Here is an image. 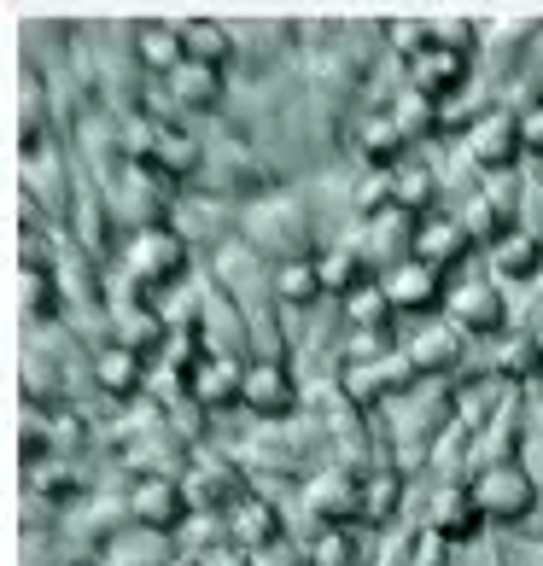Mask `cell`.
<instances>
[{"label": "cell", "instance_id": "cell-41", "mask_svg": "<svg viewBox=\"0 0 543 566\" xmlns=\"http://www.w3.org/2000/svg\"><path fill=\"white\" fill-rule=\"evenodd\" d=\"M537 368H543V345L532 339V333H514V339L497 345V368H491V374H503L509 386H514V380H532Z\"/></svg>", "mask_w": 543, "mask_h": 566}, {"label": "cell", "instance_id": "cell-38", "mask_svg": "<svg viewBox=\"0 0 543 566\" xmlns=\"http://www.w3.org/2000/svg\"><path fill=\"white\" fill-rule=\"evenodd\" d=\"M537 251H543V240L532 234V228H509V234L491 245V263H497V275H532Z\"/></svg>", "mask_w": 543, "mask_h": 566}, {"label": "cell", "instance_id": "cell-4", "mask_svg": "<svg viewBox=\"0 0 543 566\" xmlns=\"http://www.w3.org/2000/svg\"><path fill=\"white\" fill-rule=\"evenodd\" d=\"M468 491H473V502H479V514H485V520L526 526V520H532V502H537V473H526V468H520V455H514V461H497V468H485Z\"/></svg>", "mask_w": 543, "mask_h": 566}, {"label": "cell", "instance_id": "cell-14", "mask_svg": "<svg viewBox=\"0 0 543 566\" xmlns=\"http://www.w3.org/2000/svg\"><path fill=\"white\" fill-rule=\"evenodd\" d=\"M415 228H421V217H415V211H404V205H391V211L368 217V222L357 228V240L368 245V258H380V263L391 269V263L415 258Z\"/></svg>", "mask_w": 543, "mask_h": 566}, {"label": "cell", "instance_id": "cell-22", "mask_svg": "<svg viewBox=\"0 0 543 566\" xmlns=\"http://www.w3.org/2000/svg\"><path fill=\"white\" fill-rule=\"evenodd\" d=\"M514 391H520V386H509L503 374H479V380L456 386V427H468V432L491 427V421H497V409H503Z\"/></svg>", "mask_w": 543, "mask_h": 566}, {"label": "cell", "instance_id": "cell-51", "mask_svg": "<svg viewBox=\"0 0 543 566\" xmlns=\"http://www.w3.org/2000/svg\"><path fill=\"white\" fill-rule=\"evenodd\" d=\"M205 566H246V555H240V549H217V555L205 560Z\"/></svg>", "mask_w": 543, "mask_h": 566}, {"label": "cell", "instance_id": "cell-52", "mask_svg": "<svg viewBox=\"0 0 543 566\" xmlns=\"http://www.w3.org/2000/svg\"><path fill=\"white\" fill-rule=\"evenodd\" d=\"M520 566H543V555H532V549H526V555H520Z\"/></svg>", "mask_w": 543, "mask_h": 566}, {"label": "cell", "instance_id": "cell-49", "mask_svg": "<svg viewBox=\"0 0 543 566\" xmlns=\"http://www.w3.org/2000/svg\"><path fill=\"white\" fill-rule=\"evenodd\" d=\"M252 566H299V549H292V543L281 537L275 549H263V555H252Z\"/></svg>", "mask_w": 543, "mask_h": 566}, {"label": "cell", "instance_id": "cell-2", "mask_svg": "<svg viewBox=\"0 0 543 566\" xmlns=\"http://www.w3.org/2000/svg\"><path fill=\"white\" fill-rule=\"evenodd\" d=\"M246 234H252V245H263L269 258L281 263H299V258H316V222H310V211L299 199H258L252 211H246Z\"/></svg>", "mask_w": 543, "mask_h": 566}, {"label": "cell", "instance_id": "cell-23", "mask_svg": "<svg viewBox=\"0 0 543 566\" xmlns=\"http://www.w3.org/2000/svg\"><path fill=\"white\" fill-rule=\"evenodd\" d=\"M386 176H391V205H404V211H415V217H432V199H438V170H432L427 158L404 153L398 164H386Z\"/></svg>", "mask_w": 543, "mask_h": 566}, {"label": "cell", "instance_id": "cell-35", "mask_svg": "<svg viewBox=\"0 0 543 566\" xmlns=\"http://www.w3.org/2000/svg\"><path fill=\"white\" fill-rule=\"evenodd\" d=\"M18 310H24L30 322H48L59 310V281L53 269H24L18 263Z\"/></svg>", "mask_w": 543, "mask_h": 566}, {"label": "cell", "instance_id": "cell-12", "mask_svg": "<svg viewBox=\"0 0 543 566\" xmlns=\"http://www.w3.org/2000/svg\"><path fill=\"white\" fill-rule=\"evenodd\" d=\"M112 339L117 345H129L135 356H158L164 345H170V327H164V316L153 304H146V292L135 286V298L123 304V298H112Z\"/></svg>", "mask_w": 543, "mask_h": 566}, {"label": "cell", "instance_id": "cell-8", "mask_svg": "<svg viewBox=\"0 0 543 566\" xmlns=\"http://www.w3.org/2000/svg\"><path fill=\"white\" fill-rule=\"evenodd\" d=\"M199 339L205 356H246L252 350V327H246V310L228 298V286H205V310H199Z\"/></svg>", "mask_w": 543, "mask_h": 566}, {"label": "cell", "instance_id": "cell-28", "mask_svg": "<svg viewBox=\"0 0 543 566\" xmlns=\"http://www.w3.org/2000/svg\"><path fill=\"white\" fill-rule=\"evenodd\" d=\"M164 88H170V106L176 112H217L222 106V71L194 65V59H187L176 76H164Z\"/></svg>", "mask_w": 543, "mask_h": 566}, {"label": "cell", "instance_id": "cell-19", "mask_svg": "<svg viewBox=\"0 0 543 566\" xmlns=\"http://www.w3.org/2000/svg\"><path fill=\"white\" fill-rule=\"evenodd\" d=\"M94 386L106 391V397H117V403H135V397L146 391V368H140V356H135L129 345H117V339L94 345Z\"/></svg>", "mask_w": 543, "mask_h": 566}, {"label": "cell", "instance_id": "cell-18", "mask_svg": "<svg viewBox=\"0 0 543 566\" xmlns=\"http://www.w3.org/2000/svg\"><path fill=\"white\" fill-rule=\"evenodd\" d=\"M380 286H386L391 310H432L438 298H445V281H438V269H432V263H421V258L391 263L386 275H380Z\"/></svg>", "mask_w": 543, "mask_h": 566}, {"label": "cell", "instance_id": "cell-30", "mask_svg": "<svg viewBox=\"0 0 543 566\" xmlns=\"http://www.w3.org/2000/svg\"><path fill=\"white\" fill-rule=\"evenodd\" d=\"M322 427L333 432V444H340V455L345 461H357V455H368V427H363V409L351 403L345 391H327V409H322Z\"/></svg>", "mask_w": 543, "mask_h": 566}, {"label": "cell", "instance_id": "cell-5", "mask_svg": "<svg viewBox=\"0 0 543 566\" xmlns=\"http://www.w3.org/2000/svg\"><path fill=\"white\" fill-rule=\"evenodd\" d=\"M526 153V135H520V112L509 106H491L485 117H473L468 129V158L479 176H497V170H514V158Z\"/></svg>", "mask_w": 543, "mask_h": 566}, {"label": "cell", "instance_id": "cell-46", "mask_svg": "<svg viewBox=\"0 0 543 566\" xmlns=\"http://www.w3.org/2000/svg\"><path fill=\"white\" fill-rule=\"evenodd\" d=\"M432 41H445V48H456V53H473V24H468V18H438V24H432Z\"/></svg>", "mask_w": 543, "mask_h": 566}, {"label": "cell", "instance_id": "cell-39", "mask_svg": "<svg viewBox=\"0 0 543 566\" xmlns=\"http://www.w3.org/2000/svg\"><path fill=\"white\" fill-rule=\"evenodd\" d=\"M217 211H222L217 199H187V205H176V222H170V228H176V234H181L187 245L199 240V245H217V251H222V228H217Z\"/></svg>", "mask_w": 543, "mask_h": 566}, {"label": "cell", "instance_id": "cell-1", "mask_svg": "<svg viewBox=\"0 0 543 566\" xmlns=\"http://www.w3.org/2000/svg\"><path fill=\"white\" fill-rule=\"evenodd\" d=\"M106 193L123 217H135V228H158V222H176V176L158 170L153 158H123L106 170Z\"/></svg>", "mask_w": 543, "mask_h": 566}, {"label": "cell", "instance_id": "cell-15", "mask_svg": "<svg viewBox=\"0 0 543 566\" xmlns=\"http://www.w3.org/2000/svg\"><path fill=\"white\" fill-rule=\"evenodd\" d=\"M445 304H450V322L468 327V333H497V327H503V316H509L503 292H497L491 281H456L445 292Z\"/></svg>", "mask_w": 543, "mask_h": 566}, {"label": "cell", "instance_id": "cell-47", "mask_svg": "<svg viewBox=\"0 0 543 566\" xmlns=\"http://www.w3.org/2000/svg\"><path fill=\"white\" fill-rule=\"evenodd\" d=\"M217 526H222V514H194V520H181V543H194V549H205V543L228 537V532H217Z\"/></svg>", "mask_w": 543, "mask_h": 566}, {"label": "cell", "instance_id": "cell-43", "mask_svg": "<svg viewBox=\"0 0 543 566\" xmlns=\"http://www.w3.org/2000/svg\"><path fill=\"white\" fill-rule=\"evenodd\" d=\"M24 479H30L35 496H71V491H82V485H76L82 473L71 468V461H53V455L35 461V468H24Z\"/></svg>", "mask_w": 543, "mask_h": 566}, {"label": "cell", "instance_id": "cell-44", "mask_svg": "<svg viewBox=\"0 0 543 566\" xmlns=\"http://www.w3.org/2000/svg\"><path fill=\"white\" fill-rule=\"evenodd\" d=\"M48 444H53V450H65V455L88 450V421H82L71 403H59V409L48 415Z\"/></svg>", "mask_w": 543, "mask_h": 566}, {"label": "cell", "instance_id": "cell-31", "mask_svg": "<svg viewBox=\"0 0 543 566\" xmlns=\"http://www.w3.org/2000/svg\"><path fill=\"white\" fill-rule=\"evenodd\" d=\"M404 356L415 363V374H421V380H427V374H445V368L456 363V356H462L456 322H450V327H421L415 339H404Z\"/></svg>", "mask_w": 543, "mask_h": 566}, {"label": "cell", "instance_id": "cell-27", "mask_svg": "<svg viewBox=\"0 0 543 566\" xmlns=\"http://www.w3.org/2000/svg\"><path fill=\"white\" fill-rule=\"evenodd\" d=\"M18 374H24V403H53L59 409V397H65V374H59V350L53 345L30 339L24 356H18Z\"/></svg>", "mask_w": 543, "mask_h": 566}, {"label": "cell", "instance_id": "cell-53", "mask_svg": "<svg viewBox=\"0 0 543 566\" xmlns=\"http://www.w3.org/2000/svg\"><path fill=\"white\" fill-rule=\"evenodd\" d=\"M176 566H194V560H176Z\"/></svg>", "mask_w": 543, "mask_h": 566}, {"label": "cell", "instance_id": "cell-37", "mask_svg": "<svg viewBox=\"0 0 543 566\" xmlns=\"http://www.w3.org/2000/svg\"><path fill=\"white\" fill-rule=\"evenodd\" d=\"M316 269H322V292H327V298H351V292L363 286V251L357 245L327 251V258H316Z\"/></svg>", "mask_w": 543, "mask_h": 566}, {"label": "cell", "instance_id": "cell-40", "mask_svg": "<svg viewBox=\"0 0 543 566\" xmlns=\"http://www.w3.org/2000/svg\"><path fill=\"white\" fill-rule=\"evenodd\" d=\"M275 298H281V304H316V298H327V292H322V269H316V258L281 263V269H275Z\"/></svg>", "mask_w": 543, "mask_h": 566}, {"label": "cell", "instance_id": "cell-26", "mask_svg": "<svg viewBox=\"0 0 543 566\" xmlns=\"http://www.w3.org/2000/svg\"><path fill=\"white\" fill-rule=\"evenodd\" d=\"M427 532L432 537H445V543H468L479 532V502L468 485H445L432 496V520H427Z\"/></svg>", "mask_w": 543, "mask_h": 566}, {"label": "cell", "instance_id": "cell-9", "mask_svg": "<svg viewBox=\"0 0 543 566\" xmlns=\"http://www.w3.org/2000/svg\"><path fill=\"white\" fill-rule=\"evenodd\" d=\"M222 532H228L234 549L263 555V549H275V543H281V514H275V502H269L263 491H240L222 509Z\"/></svg>", "mask_w": 543, "mask_h": 566}, {"label": "cell", "instance_id": "cell-6", "mask_svg": "<svg viewBox=\"0 0 543 566\" xmlns=\"http://www.w3.org/2000/svg\"><path fill=\"white\" fill-rule=\"evenodd\" d=\"M415 380H421V374H415V363H409L404 345H398L391 356H380V363H351L345 380H340V391H345L357 409H368V403H391V397H404Z\"/></svg>", "mask_w": 543, "mask_h": 566}, {"label": "cell", "instance_id": "cell-7", "mask_svg": "<svg viewBox=\"0 0 543 566\" xmlns=\"http://www.w3.org/2000/svg\"><path fill=\"white\" fill-rule=\"evenodd\" d=\"M181 491H187V502H194L199 514H222L228 502L240 496V473H234L228 455H217L211 444H199L194 455H187V468H181Z\"/></svg>", "mask_w": 543, "mask_h": 566}, {"label": "cell", "instance_id": "cell-36", "mask_svg": "<svg viewBox=\"0 0 543 566\" xmlns=\"http://www.w3.org/2000/svg\"><path fill=\"white\" fill-rule=\"evenodd\" d=\"M340 316H345V327L357 333V327H386L391 322V298H386V286L380 281H363L351 298H340Z\"/></svg>", "mask_w": 543, "mask_h": 566}, {"label": "cell", "instance_id": "cell-42", "mask_svg": "<svg viewBox=\"0 0 543 566\" xmlns=\"http://www.w3.org/2000/svg\"><path fill=\"white\" fill-rule=\"evenodd\" d=\"M71 222H76V240L88 245V251H106V199H100L94 187H76Z\"/></svg>", "mask_w": 543, "mask_h": 566}, {"label": "cell", "instance_id": "cell-24", "mask_svg": "<svg viewBox=\"0 0 543 566\" xmlns=\"http://www.w3.org/2000/svg\"><path fill=\"white\" fill-rule=\"evenodd\" d=\"M176 555V543L170 532H153V526H123L112 543H106V566H170Z\"/></svg>", "mask_w": 543, "mask_h": 566}, {"label": "cell", "instance_id": "cell-10", "mask_svg": "<svg viewBox=\"0 0 543 566\" xmlns=\"http://www.w3.org/2000/svg\"><path fill=\"white\" fill-rule=\"evenodd\" d=\"M240 403L252 409V415H263V421H286L292 403H299V386H292L286 363H269V356H252V363H246Z\"/></svg>", "mask_w": 543, "mask_h": 566}, {"label": "cell", "instance_id": "cell-11", "mask_svg": "<svg viewBox=\"0 0 543 566\" xmlns=\"http://www.w3.org/2000/svg\"><path fill=\"white\" fill-rule=\"evenodd\" d=\"M404 82H409V94H421V99H445L468 82V53L445 48V41H427V48L404 65Z\"/></svg>", "mask_w": 543, "mask_h": 566}, {"label": "cell", "instance_id": "cell-13", "mask_svg": "<svg viewBox=\"0 0 543 566\" xmlns=\"http://www.w3.org/2000/svg\"><path fill=\"white\" fill-rule=\"evenodd\" d=\"M310 514L327 520V526H345V520H357L363 514V479L351 473V468H322L316 479H310Z\"/></svg>", "mask_w": 543, "mask_h": 566}, {"label": "cell", "instance_id": "cell-16", "mask_svg": "<svg viewBox=\"0 0 543 566\" xmlns=\"http://www.w3.org/2000/svg\"><path fill=\"white\" fill-rule=\"evenodd\" d=\"M129 514H135V526L176 532L181 514H187V491L176 485V479H135L129 485Z\"/></svg>", "mask_w": 543, "mask_h": 566}, {"label": "cell", "instance_id": "cell-33", "mask_svg": "<svg viewBox=\"0 0 543 566\" xmlns=\"http://www.w3.org/2000/svg\"><path fill=\"white\" fill-rule=\"evenodd\" d=\"M153 164H158V170H170V176H194L199 164H205V153H199V140L187 135V129H176V123H158Z\"/></svg>", "mask_w": 543, "mask_h": 566}, {"label": "cell", "instance_id": "cell-29", "mask_svg": "<svg viewBox=\"0 0 543 566\" xmlns=\"http://www.w3.org/2000/svg\"><path fill=\"white\" fill-rule=\"evenodd\" d=\"M398 502H404V473L391 468H374V473H363V526L368 532H380V526H391V514H398Z\"/></svg>", "mask_w": 543, "mask_h": 566}, {"label": "cell", "instance_id": "cell-25", "mask_svg": "<svg viewBox=\"0 0 543 566\" xmlns=\"http://www.w3.org/2000/svg\"><path fill=\"white\" fill-rule=\"evenodd\" d=\"M135 59L153 76H176L187 65V48H181V30L176 24H158V18H146V24H135Z\"/></svg>", "mask_w": 543, "mask_h": 566}, {"label": "cell", "instance_id": "cell-17", "mask_svg": "<svg viewBox=\"0 0 543 566\" xmlns=\"http://www.w3.org/2000/svg\"><path fill=\"white\" fill-rule=\"evenodd\" d=\"M240 386H246V363H240V356H199V368L187 374V397L205 403V409L240 403Z\"/></svg>", "mask_w": 543, "mask_h": 566}, {"label": "cell", "instance_id": "cell-34", "mask_svg": "<svg viewBox=\"0 0 543 566\" xmlns=\"http://www.w3.org/2000/svg\"><path fill=\"white\" fill-rule=\"evenodd\" d=\"M363 520H345V526H322L316 543H310V555H316V566H357L363 555Z\"/></svg>", "mask_w": 543, "mask_h": 566}, {"label": "cell", "instance_id": "cell-48", "mask_svg": "<svg viewBox=\"0 0 543 566\" xmlns=\"http://www.w3.org/2000/svg\"><path fill=\"white\" fill-rule=\"evenodd\" d=\"M520 135H526V153H532V158H543V106L520 112Z\"/></svg>", "mask_w": 543, "mask_h": 566}, {"label": "cell", "instance_id": "cell-21", "mask_svg": "<svg viewBox=\"0 0 543 566\" xmlns=\"http://www.w3.org/2000/svg\"><path fill=\"white\" fill-rule=\"evenodd\" d=\"M468 228L456 211H432L421 217V228H415V258L432 263V269H445V263H462V251H468Z\"/></svg>", "mask_w": 543, "mask_h": 566}, {"label": "cell", "instance_id": "cell-32", "mask_svg": "<svg viewBox=\"0 0 543 566\" xmlns=\"http://www.w3.org/2000/svg\"><path fill=\"white\" fill-rule=\"evenodd\" d=\"M181 48H187V59H194V65L222 71L228 59H234V35H228L217 18H187V24H181Z\"/></svg>", "mask_w": 543, "mask_h": 566}, {"label": "cell", "instance_id": "cell-20", "mask_svg": "<svg viewBox=\"0 0 543 566\" xmlns=\"http://www.w3.org/2000/svg\"><path fill=\"white\" fill-rule=\"evenodd\" d=\"M24 187L35 193V217H59L71 211V181H65V158L53 153V146H41V153L24 158Z\"/></svg>", "mask_w": 543, "mask_h": 566}, {"label": "cell", "instance_id": "cell-3", "mask_svg": "<svg viewBox=\"0 0 543 566\" xmlns=\"http://www.w3.org/2000/svg\"><path fill=\"white\" fill-rule=\"evenodd\" d=\"M123 269H129V281L140 292H158V286H176L187 275V240L176 234L170 222L158 228H135L129 240H123Z\"/></svg>", "mask_w": 543, "mask_h": 566}, {"label": "cell", "instance_id": "cell-50", "mask_svg": "<svg viewBox=\"0 0 543 566\" xmlns=\"http://www.w3.org/2000/svg\"><path fill=\"white\" fill-rule=\"evenodd\" d=\"M415 566H445V537H427V543H415Z\"/></svg>", "mask_w": 543, "mask_h": 566}, {"label": "cell", "instance_id": "cell-45", "mask_svg": "<svg viewBox=\"0 0 543 566\" xmlns=\"http://www.w3.org/2000/svg\"><path fill=\"white\" fill-rule=\"evenodd\" d=\"M462 228H468V240H479V245H497V240L509 234V222L485 205V193H473V199L462 205Z\"/></svg>", "mask_w": 543, "mask_h": 566}]
</instances>
